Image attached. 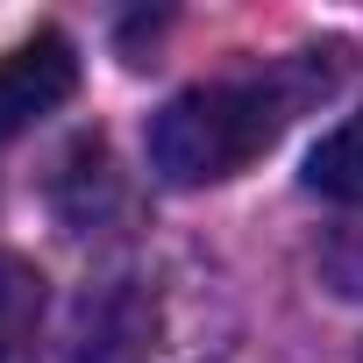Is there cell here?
<instances>
[{
    "label": "cell",
    "instance_id": "6da1fadb",
    "mask_svg": "<svg viewBox=\"0 0 363 363\" xmlns=\"http://www.w3.org/2000/svg\"><path fill=\"white\" fill-rule=\"evenodd\" d=\"M320 50H299L292 65L250 72V79H207L171 93L150 121V164L164 186H221L242 164H257L285 121L335 86V65H313Z\"/></svg>",
    "mask_w": 363,
    "mask_h": 363
},
{
    "label": "cell",
    "instance_id": "277c9868",
    "mask_svg": "<svg viewBox=\"0 0 363 363\" xmlns=\"http://www.w3.org/2000/svg\"><path fill=\"white\" fill-rule=\"evenodd\" d=\"M306 186L320 200H342V207H363V107L349 121H335L313 150H306Z\"/></svg>",
    "mask_w": 363,
    "mask_h": 363
},
{
    "label": "cell",
    "instance_id": "7a4b0ae2",
    "mask_svg": "<svg viewBox=\"0 0 363 363\" xmlns=\"http://www.w3.org/2000/svg\"><path fill=\"white\" fill-rule=\"evenodd\" d=\"M72 93H79V50H72V36L36 29L15 50H0V143L36 128L43 114H57Z\"/></svg>",
    "mask_w": 363,
    "mask_h": 363
},
{
    "label": "cell",
    "instance_id": "3957f363",
    "mask_svg": "<svg viewBox=\"0 0 363 363\" xmlns=\"http://www.w3.org/2000/svg\"><path fill=\"white\" fill-rule=\"evenodd\" d=\"M43 342V278L22 257H0V363H36Z\"/></svg>",
    "mask_w": 363,
    "mask_h": 363
}]
</instances>
